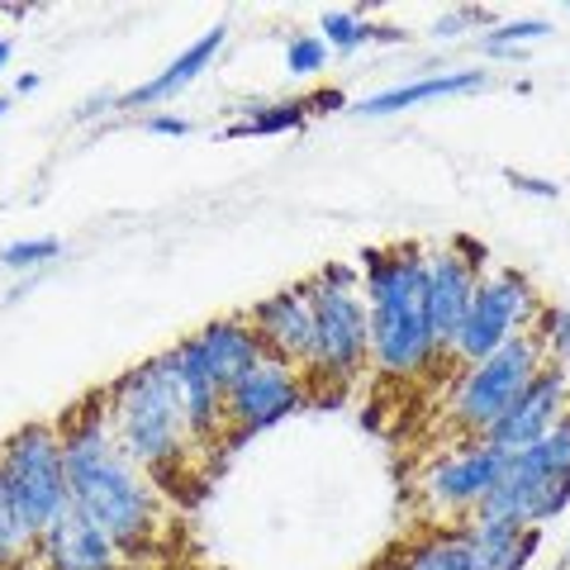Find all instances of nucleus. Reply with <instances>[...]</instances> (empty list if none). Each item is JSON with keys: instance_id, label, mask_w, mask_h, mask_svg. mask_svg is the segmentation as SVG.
I'll return each instance as SVG.
<instances>
[{"instance_id": "34", "label": "nucleus", "mask_w": 570, "mask_h": 570, "mask_svg": "<svg viewBox=\"0 0 570 570\" xmlns=\"http://www.w3.org/2000/svg\"><path fill=\"white\" fill-rule=\"evenodd\" d=\"M6 110H10V100H6V96H0V119H6Z\"/></svg>"}, {"instance_id": "25", "label": "nucleus", "mask_w": 570, "mask_h": 570, "mask_svg": "<svg viewBox=\"0 0 570 570\" xmlns=\"http://www.w3.org/2000/svg\"><path fill=\"white\" fill-rule=\"evenodd\" d=\"M328 52L333 48L318 39V33H305V39H295L291 48H285V67H291L295 77H309V71H318V67L328 62Z\"/></svg>"}, {"instance_id": "13", "label": "nucleus", "mask_w": 570, "mask_h": 570, "mask_svg": "<svg viewBox=\"0 0 570 570\" xmlns=\"http://www.w3.org/2000/svg\"><path fill=\"white\" fill-rule=\"evenodd\" d=\"M504 466H509V456L499 448H490L485 438H475L428 471V494L448 509H480L485 494L494 490V480L504 475Z\"/></svg>"}, {"instance_id": "3", "label": "nucleus", "mask_w": 570, "mask_h": 570, "mask_svg": "<svg viewBox=\"0 0 570 570\" xmlns=\"http://www.w3.org/2000/svg\"><path fill=\"white\" fill-rule=\"evenodd\" d=\"M110 438L119 452L134 461L142 475H163L190 448V423L181 400V376H176V356L163 352L142 362L110 390V409H105Z\"/></svg>"}, {"instance_id": "2", "label": "nucleus", "mask_w": 570, "mask_h": 570, "mask_svg": "<svg viewBox=\"0 0 570 570\" xmlns=\"http://www.w3.org/2000/svg\"><path fill=\"white\" fill-rule=\"evenodd\" d=\"M366 324L371 362L390 376H419L433 362V328H428V253L414 243L366 253Z\"/></svg>"}, {"instance_id": "5", "label": "nucleus", "mask_w": 570, "mask_h": 570, "mask_svg": "<svg viewBox=\"0 0 570 570\" xmlns=\"http://www.w3.org/2000/svg\"><path fill=\"white\" fill-rule=\"evenodd\" d=\"M0 485H6L14 513L39 532L71 504L67 499V466H62V438L48 423L20 428L6 448H0Z\"/></svg>"}, {"instance_id": "35", "label": "nucleus", "mask_w": 570, "mask_h": 570, "mask_svg": "<svg viewBox=\"0 0 570 570\" xmlns=\"http://www.w3.org/2000/svg\"><path fill=\"white\" fill-rule=\"evenodd\" d=\"M0 566H6V561H0Z\"/></svg>"}, {"instance_id": "18", "label": "nucleus", "mask_w": 570, "mask_h": 570, "mask_svg": "<svg viewBox=\"0 0 570 570\" xmlns=\"http://www.w3.org/2000/svg\"><path fill=\"white\" fill-rule=\"evenodd\" d=\"M485 86V71H442V77H419V81H404V86H390V91L371 96L356 105V115L366 119H381V115H400V110H414V105L433 100V96H456V91H480Z\"/></svg>"}, {"instance_id": "10", "label": "nucleus", "mask_w": 570, "mask_h": 570, "mask_svg": "<svg viewBox=\"0 0 570 570\" xmlns=\"http://www.w3.org/2000/svg\"><path fill=\"white\" fill-rule=\"evenodd\" d=\"M305 395V385H299V371L276 362V356H262V362L238 376L228 385L224 395V419L238 428V433H262V428L281 423L291 409L299 404Z\"/></svg>"}, {"instance_id": "20", "label": "nucleus", "mask_w": 570, "mask_h": 570, "mask_svg": "<svg viewBox=\"0 0 570 570\" xmlns=\"http://www.w3.org/2000/svg\"><path fill=\"white\" fill-rule=\"evenodd\" d=\"M395 570H485V566L475 561V547L466 538V528H461V532H448V538H428L419 547H409L395 561Z\"/></svg>"}, {"instance_id": "26", "label": "nucleus", "mask_w": 570, "mask_h": 570, "mask_svg": "<svg viewBox=\"0 0 570 570\" xmlns=\"http://www.w3.org/2000/svg\"><path fill=\"white\" fill-rule=\"evenodd\" d=\"M570 504V471H561L557 480H547V490L538 494V504H532V528H542L547 519H557V513Z\"/></svg>"}, {"instance_id": "15", "label": "nucleus", "mask_w": 570, "mask_h": 570, "mask_svg": "<svg viewBox=\"0 0 570 570\" xmlns=\"http://www.w3.org/2000/svg\"><path fill=\"white\" fill-rule=\"evenodd\" d=\"M190 352L200 356V366L209 371V381L228 395V385H234L238 376H247L266 347H262V337L253 333V324H243V318H219V324H205L200 333H190L186 337Z\"/></svg>"}, {"instance_id": "30", "label": "nucleus", "mask_w": 570, "mask_h": 570, "mask_svg": "<svg viewBox=\"0 0 570 570\" xmlns=\"http://www.w3.org/2000/svg\"><path fill=\"white\" fill-rule=\"evenodd\" d=\"M509 181L519 190H528V195H547V200H557V186L551 181H532V176H519V171H509Z\"/></svg>"}, {"instance_id": "32", "label": "nucleus", "mask_w": 570, "mask_h": 570, "mask_svg": "<svg viewBox=\"0 0 570 570\" xmlns=\"http://www.w3.org/2000/svg\"><path fill=\"white\" fill-rule=\"evenodd\" d=\"M29 91H39V77H33V71L20 77V86H14V96H29Z\"/></svg>"}, {"instance_id": "31", "label": "nucleus", "mask_w": 570, "mask_h": 570, "mask_svg": "<svg viewBox=\"0 0 570 570\" xmlns=\"http://www.w3.org/2000/svg\"><path fill=\"white\" fill-rule=\"evenodd\" d=\"M309 105H314L318 115H324V110H337V105H343V91H318Z\"/></svg>"}, {"instance_id": "12", "label": "nucleus", "mask_w": 570, "mask_h": 570, "mask_svg": "<svg viewBox=\"0 0 570 570\" xmlns=\"http://www.w3.org/2000/svg\"><path fill=\"white\" fill-rule=\"evenodd\" d=\"M475 285H480V266H471L456 247H438V253H428V328H433L438 356L456 347Z\"/></svg>"}, {"instance_id": "24", "label": "nucleus", "mask_w": 570, "mask_h": 570, "mask_svg": "<svg viewBox=\"0 0 570 570\" xmlns=\"http://www.w3.org/2000/svg\"><path fill=\"white\" fill-rule=\"evenodd\" d=\"M58 253H62L58 238H20V243H10L6 253H0V266H10V272H29V266H43Z\"/></svg>"}, {"instance_id": "33", "label": "nucleus", "mask_w": 570, "mask_h": 570, "mask_svg": "<svg viewBox=\"0 0 570 570\" xmlns=\"http://www.w3.org/2000/svg\"><path fill=\"white\" fill-rule=\"evenodd\" d=\"M10 62V39H0V67Z\"/></svg>"}, {"instance_id": "28", "label": "nucleus", "mask_w": 570, "mask_h": 570, "mask_svg": "<svg viewBox=\"0 0 570 570\" xmlns=\"http://www.w3.org/2000/svg\"><path fill=\"white\" fill-rule=\"evenodd\" d=\"M480 20H485L480 10H452V14H442V20H433V39H456V33L475 29Z\"/></svg>"}, {"instance_id": "14", "label": "nucleus", "mask_w": 570, "mask_h": 570, "mask_svg": "<svg viewBox=\"0 0 570 570\" xmlns=\"http://www.w3.org/2000/svg\"><path fill=\"white\" fill-rule=\"evenodd\" d=\"M33 551L43 557L48 570H119V557H124V551L71 504L39 532V547Z\"/></svg>"}, {"instance_id": "1", "label": "nucleus", "mask_w": 570, "mask_h": 570, "mask_svg": "<svg viewBox=\"0 0 570 570\" xmlns=\"http://www.w3.org/2000/svg\"><path fill=\"white\" fill-rule=\"evenodd\" d=\"M58 438H62L71 509L86 513L119 551L148 547V538L157 532V499L148 490V480H142V471L119 452L100 409L91 404L86 419H67L58 428Z\"/></svg>"}, {"instance_id": "11", "label": "nucleus", "mask_w": 570, "mask_h": 570, "mask_svg": "<svg viewBox=\"0 0 570 570\" xmlns=\"http://www.w3.org/2000/svg\"><path fill=\"white\" fill-rule=\"evenodd\" d=\"M253 333L262 337L266 356L285 366H309L314 362V295L305 285H285V291L266 295L253 309Z\"/></svg>"}, {"instance_id": "27", "label": "nucleus", "mask_w": 570, "mask_h": 570, "mask_svg": "<svg viewBox=\"0 0 570 570\" xmlns=\"http://www.w3.org/2000/svg\"><path fill=\"white\" fill-rule=\"evenodd\" d=\"M542 347H551V362H570V314L566 309H547L542 314Z\"/></svg>"}, {"instance_id": "21", "label": "nucleus", "mask_w": 570, "mask_h": 570, "mask_svg": "<svg viewBox=\"0 0 570 570\" xmlns=\"http://www.w3.org/2000/svg\"><path fill=\"white\" fill-rule=\"evenodd\" d=\"M305 119L309 110L305 105H295V100H285V105H266V110L257 115H247L243 124H234L224 138H266V134H295V129H305Z\"/></svg>"}, {"instance_id": "17", "label": "nucleus", "mask_w": 570, "mask_h": 570, "mask_svg": "<svg viewBox=\"0 0 570 570\" xmlns=\"http://www.w3.org/2000/svg\"><path fill=\"white\" fill-rule=\"evenodd\" d=\"M176 376H181V400H186V423L190 442H209L224 423V390L209 381V371L200 366V356L190 352V343H176Z\"/></svg>"}, {"instance_id": "7", "label": "nucleus", "mask_w": 570, "mask_h": 570, "mask_svg": "<svg viewBox=\"0 0 570 570\" xmlns=\"http://www.w3.org/2000/svg\"><path fill=\"white\" fill-rule=\"evenodd\" d=\"M542 314L538 295L519 272H494V276H480L475 295H471V309H466V324H461V337L452 356L461 362H480V356L499 352L513 337H523L528 324Z\"/></svg>"}, {"instance_id": "29", "label": "nucleus", "mask_w": 570, "mask_h": 570, "mask_svg": "<svg viewBox=\"0 0 570 570\" xmlns=\"http://www.w3.org/2000/svg\"><path fill=\"white\" fill-rule=\"evenodd\" d=\"M148 129L181 138V134H190V119H181V115H148Z\"/></svg>"}, {"instance_id": "23", "label": "nucleus", "mask_w": 570, "mask_h": 570, "mask_svg": "<svg viewBox=\"0 0 570 570\" xmlns=\"http://www.w3.org/2000/svg\"><path fill=\"white\" fill-rule=\"evenodd\" d=\"M547 33H551L547 20H509V24H494L485 39H480V48L504 52V48H519V43H532V39H547Z\"/></svg>"}, {"instance_id": "4", "label": "nucleus", "mask_w": 570, "mask_h": 570, "mask_svg": "<svg viewBox=\"0 0 570 570\" xmlns=\"http://www.w3.org/2000/svg\"><path fill=\"white\" fill-rule=\"evenodd\" d=\"M352 285H362V276H356L352 266H328L318 281H309V295H314V362H309V371L333 385H352L371 356L366 299L356 295Z\"/></svg>"}, {"instance_id": "19", "label": "nucleus", "mask_w": 570, "mask_h": 570, "mask_svg": "<svg viewBox=\"0 0 570 570\" xmlns=\"http://www.w3.org/2000/svg\"><path fill=\"white\" fill-rule=\"evenodd\" d=\"M466 538L475 547V561L485 570H523L519 561V542H523V523H504V519H475L466 528Z\"/></svg>"}, {"instance_id": "16", "label": "nucleus", "mask_w": 570, "mask_h": 570, "mask_svg": "<svg viewBox=\"0 0 570 570\" xmlns=\"http://www.w3.org/2000/svg\"><path fill=\"white\" fill-rule=\"evenodd\" d=\"M224 39H228V29L224 24H214L209 33H200L181 58H171L163 71H157L153 81H142V86H134L129 96H115V110H153V105H163V100H171L176 91H186V86L200 77V71L219 58V48H224Z\"/></svg>"}, {"instance_id": "6", "label": "nucleus", "mask_w": 570, "mask_h": 570, "mask_svg": "<svg viewBox=\"0 0 570 570\" xmlns=\"http://www.w3.org/2000/svg\"><path fill=\"white\" fill-rule=\"evenodd\" d=\"M547 362H542V343L532 333L513 337L499 352L480 356L475 366H466V376L456 381L452 390V414L461 428H471L475 438H485L490 428L504 419V409L513 404L528 390V381L538 376Z\"/></svg>"}, {"instance_id": "8", "label": "nucleus", "mask_w": 570, "mask_h": 570, "mask_svg": "<svg viewBox=\"0 0 570 570\" xmlns=\"http://www.w3.org/2000/svg\"><path fill=\"white\" fill-rule=\"evenodd\" d=\"M561 471H570V414L551 428L542 442L513 452L504 475L494 480V490L485 494V504L475 509V519H504V523H523L532 528V504L547 490V480H557Z\"/></svg>"}, {"instance_id": "22", "label": "nucleus", "mask_w": 570, "mask_h": 570, "mask_svg": "<svg viewBox=\"0 0 570 570\" xmlns=\"http://www.w3.org/2000/svg\"><path fill=\"white\" fill-rule=\"evenodd\" d=\"M318 39H324L328 48H337V52H352V48H362L366 39H376V29H371L362 14L328 10V14H324V24H318Z\"/></svg>"}, {"instance_id": "9", "label": "nucleus", "mask_w": 570, "mask_h": 570, "mask_svg": "<svg viewBox=\"0 0 570 570\" xmlns=\"http://www.w3.org/2000/svg\"><path fill=\"white\" fill-rule=\"evenodd\" d=\"M570 414V381H566V366H542L538 376L528 381V390L519 400L504 409V419H499L485 442L499 448L504 456L532 448V442H542L551 428Z\"/></svg>"}]
</instances>
